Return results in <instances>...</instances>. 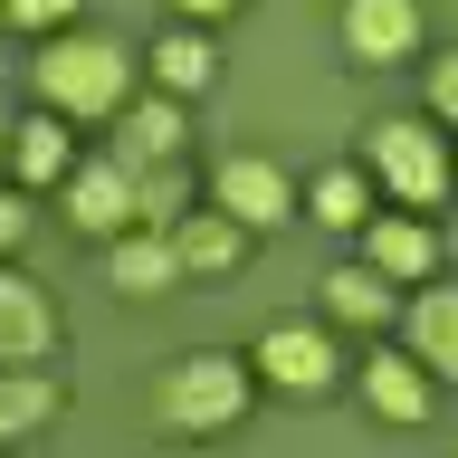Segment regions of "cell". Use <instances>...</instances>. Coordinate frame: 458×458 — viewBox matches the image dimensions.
I'll use <instances>...</instances> for the list:
<instances>
[{
	"label": "cell",
	"instance_id": "1",
	"mask_svg": "<svg viewBox=\"0 0 458 458\" xmlns=\"http://www.w3.org/2000/svg\"><path fill=\"white\" fill-rule=\"evenodd\" d=\"M29 77H38V106H57L67 124H114V106L143 86L134 48L106 38V29H57V38H38Z\"/></svg>",
	"mask_w": 458,
	"mask_h": 458
},
{
	"label": "cell",
	"instance_id": "2",
	"mask_svg": "<svg viewBox=\"0 0 458 458\" xmlns=\"http://www.w3.org/2000/svg\"><path fill=\"white\" fill-rule=\"evenodd\" d=\"M249 401H258L249 353H220V344L172 353V363L153 372V420L163 429H229V420H249Z\"/></svg>",
	"mask_w": 458,
	"mask_h": 458
},
{
	"label": "cell",
	"instance_id": "3",
	"mask_svg": "<svg viewBox=\"0 0 458 458\" xmlns=\"http://www.w3.org/2000/svg\"><path fill=\"white\" fill-rule=\"evenodd\" d=\"M363 172L382 182L392 200H411V210H429V200L458 191V163H449V124L439 114H382L363 134Z\"/></svg>",
	"mask_w": 458,
	"mask_h": 458
},
{
	"label": "cell",
	"instance_id": "4",
	"mask_svg": "<svg viewBox=\"0 0 458 458\" xmlns=\"http://www.w3.org/2000/svg\"><path fill=\"white\" fill-rule=\"evenodd\" d=\"M249 372H258V392H286V401H315V392H335V382H344L325 325H267L258 353H249Z\"/></svg>",
	"mask_w": 458,
	"mask_h": 458
},
{
	"label": "cell",
	"instance_id": "5",
	"mask_svg": "<svg viewBox=\"0 0 458 458\" xmlns=\"http://www.w3.org/2000/svg\"><path fill=\"white\" fill-rule=\"evenodd\" d=\"M200 191H210V210H229V220L249 229V239H258V229H286V220H296V182H286L267 153H220Z\"/></svg>",
	"mask_w": 458,
	"mask_h": 458
},
{
	"label": "cell",
	"instance_id": "6",
	"mask_svg": "<svg viewBox=\"0 0 458 458\" xmlns=\"http://www.w3.org/2000/svg\"><path fill=\"white\" fill-rule=\"evenodd\" d=\"M191 96H172V86H134V96H124V106H114V163H172V153H182V143H191Z\"/></svg>",
	"mask_w": 458,
	"mask_h": 458
},
{
	"label": "cell",
	"instance_id": "7",
	"mask_svg": "<svg viewBox=\"0 0 458 458\" xmlns=\"http://www.w3.org/2000/svg\"><path fill=\"white\" fill-rule=\"evenodd\" d=\"M335 38L353 67H401L420 48V0H335Z\"/></svg>",
	"mask_w": 458,
	"mask_h": 458
},
{
	"label": "cell",
	"instance_id": "8",
	"mask_svg": "<svg viewBox=\"0 0 458 458\" xmlns=\"http://www.w3.org/2000/svg\"><path fill=\"white\" fill-rule=\"evenodd\" d=\"M57 200H67V220H77L86 239H114V229H134V163L86 153V163L57 182Z\"/></svg>",
	"mask_w": 458,
	"mask_h": 458
},
{
	"label": "cell",
	"instance_id": "9",
	"mask_svg": "<svg viewBox=\"0 0 458 458\" xmlns=\"http://www.w3.org/2000/svg\"><path fill=\"white\" fill-rule=\"evenodd\" d=\"M57 353V296L0 258V363H48Z\"/></svg>",
	"mask_w": 458,
	"mask_h": 458
},
{
	"label": "cell",
	"instance_id": "10",
	"mask_svg": "<svg viewBox=\"0 0 458 458\" xmlns=\"http://www.w3.org/2000/svg\"><path fill=\"white\" fill-rule=\"evenodd\" d=\"M363 258L392 286H420V277H439V229H429L411 200H401V210H372L363 220Z\"/></svg>",
	"mask_w": 458,
	"mask_h": 458
},
{
	"label": "cell",
	"instance_id": "11",
	"mask_svg": "<svg viewBox=\"0 0 458 458\" xmlns=\"http://www.w3.org/2000/svg\"><path fill=\"white\" fill-rule=\"evenodd\" d=\"M106 286H114V296H172V286H182L172 229H153V220L114 229V239H106Z\"/></svg>",
	"mask_w": 458,
	"mask_h": 458
},
{
	"label": "cell",
	"instance_id": "12",
	"mask_svg": "<svg viewBox=\"0 0 458 458\" xmlns=\"http://www.w3.org/2000/svg\"><path fill=\"white\" fill-rule=\"evenodd\" d=\"M67 172H77V134H67V114H57V106L20 114V124H10V182H20V191H57Z\"/></svg>",
	"mask_w": 458,
	"mask_h": 458
},
{
	"label": "cell",
	"instance_id": "13",
	"mask_svg": "<svg viewBox=\"0 0 458 458\" xmlns=\"http://www.w3.org/2000/svg\"><path fill=\"white\" fill-rule=\"evenodd\" d=\"M353 382H363L372 420H392V429H420V420H429V401H439V392H429V363H420V353H372Z\"/></svg>",
	"mask_w": 458,
	"mask_h": 458
},
{
	"label": "cell",
	"instance_id": "14",
	"mask_svg": "<svg viewBox=\"0 0 458 458\" xmlns=\"http://www.w3.org/2000/svg\"><path fill=\"white\" fill-rule=\"evenodd\" d=\"M401 335H411V353L429 363V382H458V286L420 277V296L401 306Z\"/></svg>",
	"mask_w": 458,
	"mask_h": 458
},
{
	"label": "cell",
	"instance_id": "15",
	"mask_svg": "<svg viewBox=\"0 0 458 458\" xmlns=\"http://www.w3.org/2000/svg\"><path fill=\"white\" fill-rule=\"evenodd\" d=\"M172 249H182V277H229L249 258V229L229 220V210H182L172 220Z\"/></svg>",
	"mask_w": 458,
	"mask_h": 458
},
{
	"label": "cell",
	"instance_id": "16",
	"mask_svg": "<svg viewBox=\"0 0 458 458\" xmlns=\"http://www.w3.org/2000/svg\"><path fill=\"white\" fill-rule=\"evenodd\" d=\"M210 77H220V48H210V29H200V20H182V29H163V38H153V86L200 96Z\"/></svg>",
	"mask_w": 458,
	"mask_h": 458
},
{
	"label": "cell",
	"instance_id": "17",
	"mask_svg": "<svg viewBox=\"0 0 458 458\" xmlns=\"http://www.w3.org/2000/svg\"><path fill=\"white\" fill-rule=\"evenodd\" d=\"M325 315H335V325H382V315H401V286L382 277L372 258H353V267L325 277Z\"/></svg>",
	"mask_w": 458,
	"mask_h": 458
},
{
	"label": "cell",
	"instance_id": "18",
	"mask_svg": "<svg viewBox=\"0 0 458 458\" xmlns=\"http://www.w3.org/2000/svg\"><path fill=\"white\" fill-rule=\"evenodd\" d=\"M57 420V382L48 363H0V439H29V429Z\"/></svg>",
	"mask_w": 458,
	"mask_h": 458
},
{
	"label": "cell",
	"instance_id": "19",
	"mask_svg": "<svg viewBox=\"0 0 458 458\" xmlns=\"http://www.w3.org/2000/svg\"><path fill=\"white\" fill-rule=\"evenodd\" d=\"M306 210H315V220H325V229H363V220H372V172H363V163L325 172V182H315V191H306Z\"/></svg>",
	"mask_w": 458,
	"mask_h": 458
},
{
	"label": "cell",
	"instance_id": "20",
	"mask_svg": "<svg viewBox=\"0 0 458 458\" xmlns=\"http://www.w3.org/2000/svg\"><path fill=\"white\" fill-rule=\"evenodd\" d=\"M182 210H191V182H182V153H172V163H143V172H134V220L172 229Z\"/></svg>",
	"mask_w": 458,
	"mask_h": 458
},
{
	"label": "cell",
	"instance_id": "21",
	"mask_svg": "<svg viewBox=\"0 0 458 458\" xmlns=\"http://www.w3.org/2000/svg\"><path fill=\"white\" fill-rule=\"evenodd\" d=\"M0 29H20V38H57V29H77V0H0Z\"/></svg>",
	"mask_w": 458,
	"mask_h": 458
},
{
	"label": "cell",
	"instance_id": "22",
	"mask_svg": "<svg viewBox=\"0 0 458 458\" xmlns=\"http://www.w3.org/2000/svg\"><path fill=\"white\" fill-rule=\"evenodd\" d=\"M429 114H439V124L458 134V48L439 57V67H429Z\"/></svg>",
	"mask_w": 458,
	"mask_h": 458
},
{
	"label": "cell",
	"instance_id": "23",
	"mask_svg": "<svg viewBox=\"0 0 458 458\" xmlns=\"http://www.w3.org/2000/svg\"><path fill=\"white\" fill-rule=\"evenodd\" d=\"M29 239V191H0V258H20Z\"/></svg>",
	"mask_w": 458,
	"mask_h": 458
},
{
	"label": "cell",
	"instance_id": "24",
	"mask_svg": "<svg viewBox=\"0 0 458 458\" xmlns=\"http://www.w3.org/2000/svg\"><path fill=\"white\" fill-rule=\"evenodd\" d=\"M172 10H182V20H200V29H210V20H229L239 0H172Z\"/></svg>",
	"mask_w": 458,
	"mask_h": 458
},
{
	"label": "cell",
	"instance_id": "25",
	"mask_svg": "<svg viewBox=\"0 0 458 458\" xmlns=\"http://www.w3.org/2000/svg\"><path fill=\"white\" fill-rule=\"evenodd\" d=\"M0 163H10V114H0Z\"/></svg>",
	"mask_w": 458,
	"mask_h": 458
}]
</instances>
